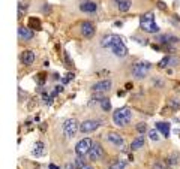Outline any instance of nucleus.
<instances>
[{"mask_svg":"<svg viewBox=\"0 0 180 169\" xmlns=\"http://www.w3.org/2000/svg\"><path fill=\"white\" fill-rule=\"evenodd\" d=\"M140 27L144 30L146 33H158L159 26L155 23V14L153 12H146L140 17Z\"/></svg>","mask_w":180,"mask_h":169,"instance_id":"obj_1","label":"nucleus"},{"mask_svg":"<svg viewBox=\"0 0 180 169\" xmlns=\"http://www.w3.org/2000/svg\"><path fill=\"white\" fill-rule=\"evenodd\" d=\"M131 120H132V112H131V109L126 108V106L116 109L114 114H113V121L119 127H125L126 124L131 123Z\"/></svg>","mask_w":180,"mask_h":169,"instance_id":"obj_2","label":"nucleus"},{"mask_svg":"<svg viewBox=\"0 0 180 169\" xmlns=\"http://www.w3.org/2000/svg\"><path fill=\"white\" fill-rule=\"evenodd\" d=\"M108 48L117 57H126L128 55V48H126L123 39L119 34H111L110 36V45H108Z\"/></svg>","mask_w":180,"mask_h":169,"instance_id":"obj_3","label":"nucleus"},{"mask_svg":"<svg viewBox=\"0 0 180 169\" xmlns=\"http://www.w3.org/2000/svg\"><path fill=\"white\" fill-rule=\"evenodd\" d=\"M150 68L152 64L149 61L146 60H140V61H135L132 64V76L137 78V79H143L147 76V74L150 72Z\"/></svg>","mask_w":180,"mask_h":169,"instance_id":"obj_4","label":"nucleus"},{"mask_svg":"<svg viewBox=\"0 0 180 169\" xmlns=\"http://www.w3.org/2000/svg\"><path fill=\"white\" fill-rule=\"evenodd\" d=\"M92 145H93V141H92L90 138H83L81 141H78V144L75 145L77 156H81V157L87 156V153H89L90 148H92Z\"/></svg>","mask_w":180,"mask_h":169,"instance_id":"obj_5","label":"nucleus"},{"mask_svg":"<svg viewBox=\"0 0 180 169\" xmlns=\"http://www.w3.org/2000/svg\"><path fill=\"white\" fill-rule=\"evenodd\" d=\"M62 130H63V135L68 136V138H72V136H75V133L78 132V124H77L75 120H65L62 124Z\"/></svg>","mask_w":180,"mask_h":169,"instance_id":"obj_6","label":"nucleus"},{"mask_svg":"<svg viewBox=\"0 0 180 169\" xmlns=\"http://www.w3.org/2000/svg\"><path fill=\"white\" fill-rule=\"evenodd\" d=\"M104 123L101 120H84L80 126V132L81 133H90V132H95L96 129H99Z\"/></svg>","mask_w":180,"mask_h":169,"instance_id":"obj_7","label":"nucleus"},{"mask_svg":"<svg viewBox=\"0 0 180 169\" xmlns=\"http://www.w3.org/2000/svg\"><path fill=\"white\" fill-rule=\"evenodd\" d=\"M87 157H89L92 162H96V160H99V159H102V157H104V148H102V145H101V144H96V142H93V145H92L90 151L87 153Z\"/></svg>","mask_w":180,"mask_h":169,"instance_id":"obj_8","label":"nucleus"},{"mask_svg":"<svg viewBox=\"0 0 180 169\" xmlns=\"http://www.w3.org/2000/svg\"><path fill=\"white\" fill-rule=\"evenodd\" d=\"M111 87H113V82L110 79H102V81L93 84L92 91H95V93H107V91L111 90Z\"/></svg>","mask_w":180,"mask_h":169,"instance_id":"obj_9","label":"nucleus"},{"mask_svg":"<svg viewBox=\"0 0 180 169\" xmlns=\"http://www.w3.org/2000/svg\"><path fill=\"white\" fill-rule=\"evenodd\" d=\"M81 33H83L84 38L92 39V38L95 36V33H96L95 24H93L92 21H84V23H81Z\"/></svg>","mask_w":180,"mask_h":169,"instance_id":"obj_10","label":"nucleus"},{"mask_svg":"<svg viewBox=\"0 0 180 169\" xmlns=\"http://www.w3.org/2000/svg\"><path fill=\"white\" fill-rule=\"evenodd\" d=\"M156 41L159 42L161 45H174V44H179L180 39L177 36H174V34H159V36H156Z\"/></svg>","mask_w":180,"mask_h":169,"instance_id":"obj_11","label":"nucleus"},{"mask_svg":"<svg viewBox=\"0 0 180 169\" xmlns=\"http://www.w3.org/2000/svg\"><path fill=\"white\" fill-rule=\"evenodd\" d=\"M107 138H108V142H110L111 145H114V147H117V148H122L123 144H125L123 138L119 135V133H116V132H110Z\"/></svg>","mask_w":180,"mask_h":169,"instance_id":"obj_12","label":"nucleus"},{"mask_svg":"<svg viewBox=\"0 0 180 169\" xmlns=\"http://www.w3.org/2000/svg\"><path fill=\"white\" fill-rule=\"evenodd\" d=\"M180 63L179 57H174V55H165L162 60L159 61V68H167V66H177Z\"/></svg>","mask_w":180,"mask_h":169,"instance_id":"obj_13","label":"nucleus"},{"mask_svg":"<svg viewBox=\"0 0 180 169\" xmlns=\"http://www.w3.org/2000/svg\"><path fill=\"white\" fill-rule=\"evenodd\" d=\"M20 60L21 63L24 64V66H30V64H33V61H35V53L33 51H23L20 55Z\"/></svg>","mask_w":180,"mask_h":169,"instance_id":"obj_14","label":"nucleus"},{"mask_svg":"<svg viewBox=\"0 0 180 169\" xmlns=\"http://www.w3.org/2000/svg\"><path fill=\"white\" fill-rule=\"evenodd\" d=\"M80 9H81V12H84V14H96L98 11V5L95 3V2H84V3H81L80 5Z\"/></svg>","mask_w":180,"mask_h":169,"instance_id":"obj_15","label":"nucleus"},{"mask_svg":"<svg viewBox=\"0 0 180 169\" xmlns=\"http://www.w3.org/2000/svg\"><path fill=\"white\" fill-rule=\"evenodd\" d=\"M44 154H45V144L42 141H36L35 144H33V147H32V156L42 157Z\"/></svg>","mask_w":180,"mask_h":169,"instance_id":"obj_16","label":"nucleus"},{"mask_svg":"<svg viewBox=\"0 0 180 169\" xmlns=\"http://www.w3.org/2000/svg\"><path fill=\"white\" fill-rule=\"evenodd\" d=\"M18 36L23 41H30V39H33V30H30L29 27H24V26H20L18 27Z\"/></svg>","mask_w":180,"mask_h":169,"instance_id":"obj_17","label":"nucleus"},{"mask_svg":"<svg viewBox=\"0 0 180 169\" xmlns=\"http://www.w3.org/2000/svg\"><path fill=\"white\" fill-rule=\"evenodd\" d=\"M114 2H116L119 11H120L122 14H126L132 6V0H114Z\"/></svg>","mask_w":180,"mask_h":169,"instance_id":"obj_18","label":"nucleus"},{"mask_svg":"<svg viewBox=\"0 0 180 169\" xmlns=\"http://www.w3.org/2000/svg\"><path fill=\"white\" fill-rule=\"evenodd\" d=\"M156 129H158V132H161L162 135L165 136H170V123L167 121H158L156 123Z\"/></svg>","mask_w":180,"mask_h":169,"instance_id":"obj_19","label":"nucleus"},{"mask_svg":"<svg viewBox=\"0 0 180 169\" xmlns=\"http://www.w3.org/2000/svg\"><path fill=\"white\" fill-rule=\"evenodd\" d=\"M29 6H30V0H20L18 2V18H21L27 12Z\"/></svg>","mask_w":180,"mask_h":169,"instance_id":"obj_20","label":"nucleus"},{"mask_svg":"<svg viewBox=\"0 0 180 169\" xmlns=\"http://www.w3.org/2000/svg\"><path fill=\"white\" fill-rule=\"evenodd\" d=\"M144 144H146V139L143 138V136H138V138H135V139L132 141L131 150H132V151H137V150L143 148V147H144Z\"/></svg>","mask_w":180,"mask_h":169,"instance_id":"obj_21","label":"nucleus"},{"mask_svg":"<svg viewBox=\"0 0 180 169\" xmlns=\"http://www.w3.org/2000/svg\"><path fill=\"white\" fill-rule=\"evenodd\" d=\"M167 163H168V166H177V165L180 163V154L179 153H173V154H170L168 156Z\"/></svg>","mask_w":180,"mask_h":169,"instance_id":"obj_22","label":"nucleus"},{"mask_svg":"<svg viewBox=\"0 0 180 169\" xmlns=\"http://www.w3.org/2000/svg\"><path fill=\"white\" fill-rule=\"evenodd\" d=\"M74 166H75V169H83L84 166H87V163H86V160H84V157L77 156V159L74 160Z\"/></svg>","mask_w":180,"mask_h":169,"instance_id":"obj_23","label":"nucleus"},{"mask_svg":"<svg viewBox=\"0 0 180 169\" xmlns=\"http://www.w3.org/2000/svg\"><path fill=\"white\" fill-rule=\"evenodd\" d=\"M29 24H30V27H33L35 30H41V28H42L41 21H39V18H36V17H30Z\"/></svg>","mask_w":180,"mask_h":169,"instance_id":"obj_24","label":"nucleus"},{"mask_svg":"<svg viewBox=\"0 0 180 169\" xmlns=\"http://www.w3.org/2000/svg\"><path fill=\"white\" fill-rule=\"evenodd\" d=\"M126 166H128V162H125V160H117V162L111 163L108 169H125Z\"/></svg>","mask_w":180,"mask_h":169,"instance_id":"obj_25","label":"nucleus"},{"mask_svg":"<svg viewBox=\"0 0 180 169\" xmlns=\"http://www.w3.org/2000/svg\"><path fill=\"white\" fill-rule=\"evenodd\" d=\"M99 106H101V109H104L105 112H110V111H111V102H110V99H108V97H104Z\"/></svg>","mask_w":180,"mask_h":169,"instance_id":"obj_26","label":"nucleus"},{"mask_svg":"<svg viewBox=\"0 0 180 169\" xmlns=\"http://www.w3.org/2000/svg\"><path fill=\"white\" fill-rule=\"evenodd\" d=\"M149 138L152 139V141H159V135H158V129H150L149 132Z\"/></svg>","mask_w":180,"mask_h":169,"instance_id":"obj_27","label":"nucleus"},{"mask_svg":"<svg viewBox=\"0 0 180 169\" xmlns=\"http://www.w3.org/2000/svg\"><path fill=\"white\" fill-rule=\"evenodd\" d=\"M137 132L141 133V135L146 133V132H149V130H147V124H146V123H138V124H137Z\"/></svg>","mask_w":180,"mask_h":169,"instance_id":"obj_28","label":"nucleus"},{"mask_svg":"<svg viewBox=\"0 0 180 169\" xmlns=\"http://www.w3.org/2000/svg\"><path fill=\"white\" fill-rule=\"evenodd\" d=\"M170 106H171V109H180V102L177 99H171L170 100Z\"/></svg>","mask_w":180,"mask_h":169,"instance_id":"obj_29","label":"nucleus"},{"mask_svg":"<svg viewBox=\"0 0 180 169\" xmlns=\"http://www.w3.org/2000/svg\"><path fill=\"white\" fill-rule=\"evenodd\" d=\"M71 79H74V74H71V72H69L66 76H63V78H62V84H65V85H66V84H68Z\"/></svg>","mask_w":180,"mask_h":169,"instance_id":"obj_30","label":"nucleus"},{"mask_svg":"<svg viewBox=\"0 0 180 169\" xmlns=\"http://www.w3.org/2000/svg\"><path fill=\"white\" fill-rule=\"evenodd\" d=\"M65 64H68L69 68H72V66H74V63L71 61V59H69V54H68V53H65Z\"/></svg>","mask_w":180,"mask_h":169,"instance_id":"obj_31","label":"nucleus"},{"mask_svg":"<svg viewBox=\"0 0 180 169\" xmlns=\"http://www.w3.org/2000/svg\"><path fill=\"white\" fill-rule=\"evenodd\" d=\"M158 8H159V9H165L167 5L164 3V2H159V3H158Z\"/></svg>","mask_w":180,"mask_h":169,"instance_id":"obj_32","label":"nucleus"},{"mask_svg":"<svg viewBox=\"0 0 180 169\" xmlns=\"http://www.w3.org/2000/svg\"><path fill=\"white\" fill-rule=\"evenodd\" d=\"M65 169H75V166H74V163H69V165L65 166Z\"/></svg>","mask_w":180,"mask_h":169,"instance_id":"obj_33","label":"nucleus"},{"mask_svg":"<svg viewBox=\"0 0 180 169\" xmlns=\"http://www.w3.org/2000/svg\"><path fill=\"white\" fill-rule=\"evenodd\" d=\"M48 169H60V168H59L57 165H54V163H51V165L48 166Z\"/></svg>","mask_w":180,"mask_h":169,"instance_id":"obj_34","label":"nucleus"},{"mask_svg":"<svg viewBox=\"0 0 180 169\" xmlns=\"http://www.w3.org/2000/svg\"><path fill=\"white\" fill-rule=\"evenodd\" d=\"M114 26H116V27H122V26H123V23H122V21H116V23H114Z\"/></svg>","mask_w":180,"mask_h":169,"instance_id":"obj_35","label":"nucleus"},{"mask_svg":"<svg viewBox=\"0 0 180 169\" xmlns=\"http://www.w3.org/2000/svg\"><path fill=\"white\" fill-rule=\"evenodd\" d=\"M83 169H93V168H92V166H89V165H87V166H84Z\"/></svg>","mask_w":180,"mask_h":169,"instance_id":"obj_36","label":"nucleus"}]
</instances>
